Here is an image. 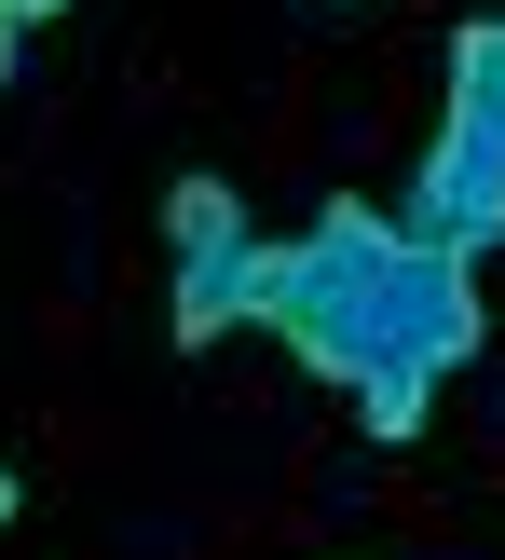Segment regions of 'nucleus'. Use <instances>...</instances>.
Segmentation results:
<instances>
[{
    "instance_id": "7",
    "label": "nucleus",
    "mask_w": 505,
    "mask_h": 560,
    "mask_svg": "<svg viewBox=\"0 0 505 560\" xmlns=\"http://www.w3.org/2000/svg\"><path fill=\"white\" fill-rule=\"evenodd\" d=\"M14 506H27V492H14V465H0V534H14Z\"/></svg>"
},
{
    "instance_id": "5",
    "label": "nucleus",
    "mask_w": 505,
    "mask_h": 560,
    "mask_svg": "<svg viewBox=\"0 0 505 560\" xmlns=\"http://www.w3.org/2000/svg\"><path fill=\"white\" fill-rule=\"evenodd\" d=\"M0 14H14V27H42V14H69V0H0Z\"/></svg>"
},
{
    "instance_id": "3",
    "label": "nucleus",
    "mask_w": 505,
    "mask_h": 560,
    "mask_svg": "<svg viewBox=\"0 0 505 560\" xmlns=\"http://www.w3.org/2000/svg\"><path fill=\"white\" fill-rule=\"evenodd\" d=\"M246 246H260V233H246ZM246 246H233V260H178V315H164V328H178V355H205L219 328L246 315Z\"/></svg>"
},
{
    "instance_id": "6",
    "label": "nucleus",
    "mask_w": 505,
    "mask_h": 560,
    "mask_svg": "<svg viewBox=\"0 0 505 560\" xmlns=\"http://www.w3.org/2000/svg\"><path fill=\"white\" fill-rule=\"evenodd\" d=\"M14 55H27V27H14V14H0V82H14Z\"/></svg>"
},
{
    "instance_id": "4",
    "label": "nucleus",
    "mask_w": 505,
    "mask_h": 560,
    "mask_svg": "<svg viewBox=\"0 0 505 560\" xmlns=\"http://www.w3.org/2000/svg\"><path fill=\"white\" fill-rule=\"evenodd\" d=\"M164 246H178V260H233V246H246V206L219 178H164Z\"/></svg>"
},
{
    "instance_id": "2",
    "label": "nucleus",
    "mask_w": 505,
    "mask_h": 560,
    "mask_svg": "<svg viewBox=\"0 0 505 560\" xmlns=\"http://www.w3.org/2000/svg\"><path fill=\"white\" fill-rule=\"evenodd\" d=\"M437 124H465V137H492V151H505V14L451 27V109H437Z\"/></svg>"
},
{
    "instance_id": "1",
    "label": "nucleus",
    "mask_w": 505,
    "mask_h": 560,
    "mask_svg": "<svg viewBox=\"0 0 505 560\" xmlns=\"http://www.w3.org/2000/svg\"><path fill=\"white\" fill-rule=\"evenodd\" d=\"M246 315H273L301 342V370H328L369 438H424V397L479 355V260L410 246L383 206H328L315 233L246 246Z\"/></svg>"
}]
</instances>
